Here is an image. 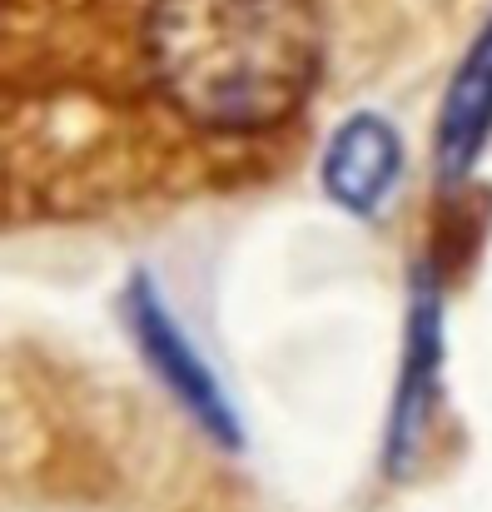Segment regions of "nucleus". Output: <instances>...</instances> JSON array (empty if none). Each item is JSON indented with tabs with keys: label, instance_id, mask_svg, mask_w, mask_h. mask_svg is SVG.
I'll return each instance as SVG.
<instances>
[{
	"label": "nucleus",
	"instance_id": "2",
	"mask_svg": "<svg viewBox=\"0 0 492 512\" xmlns=\"http://www.w3.org/2000/svg\"><path fill=\"white\" fill-rule=\"evenodd\" d=\"M125 319H130V329H135V343H140L145 363L160 373L164 388L189 408V418H194L204 433H214L219 443H239L234 408L224 403V393H219L209 363L189 348V339L179 334V324L169 319V309L160 304V294H155V284H150L145 274H140V279L130 284V294H125Z\"/></svg>",
	"mask_w": 492,
	"mask_h": 512
},
{
	"label": "nucleus",
	"instance_id": "1",
	"mask_svg": "<svg viewBox=\"0 0 492 512\" xmlns=\"http://www.w3.org/2000/svg\"><path fill=\"white\" fill-rule=\"evenodd\" d=\"M145 70L204 135L279 130L314 90L324 30L314 0H150Z\"/></svg>",
	"mask_w": 492,
	"mask_h": 512
},
{
	"label": "nucleus",
	"instance_id": "4",
	"mask_svg": "<svg viewBox=\"0 0 492 512\" xmlns=\"http://www.w3.org/2000/svg\"><path fill=\"white\" fill-rule=\"evenodd\" d=\"M492 130V25L478 35V45L468 50L448 100H443V120H438V165L448 179L468 170L483 150Z\"/></svg>",
	"mask_w": 492,
	"mask_h": 512
},
{
	"label": "nucleus",
	"instance_id": "3",
	"mask_svg": "<svg viewBox=\"0 0 492 512\" xmlns=\"http://www.w3.org/2000/svg\"><path fill=\"white\" fill-rule=\"evenodd\" d=\"M403 170V145L398 130L388 120H378L373 110L343 120L328 140L324 155V189L333 204H343L348 214H373L383 204V194L393 189V179Z\"/></svg>",
	"mask_w": 492,
	"mask_h": 512
}]
</instances>
